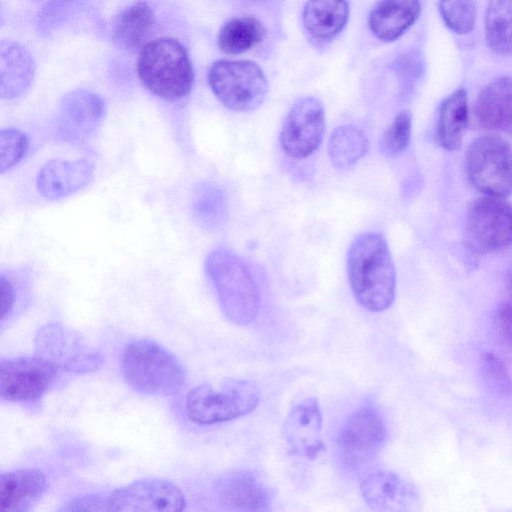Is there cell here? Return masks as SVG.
I'll list each match as a JSON object with an SVG mask.
<instances>
[{"mask_svg":"<svg viewBox=\"0 0 512 512\" xmlns=\"http://www.w3.org/2000/svg\"><path fill=\"white\" fill-rule=\"evenodd\" d=\"M349 283L356 300L371 312L388 309L396 293V272L385 239L363 233L351 243L347 255Z\"/></svg>","mask_w":512,"mask_h":512,"instance_id":"obj_1","label":"cell"},{"mask_svg":"<svg viewBox=\"0 0 512 512\" xmlns=\"http://www.w3.org/2000/svg\"><path fill=\"white\" fill-rule=\"evenodd\" d=\"M121 368L127 384L145 395L172 396L186 383V371L177 357L150 339L129 343L122 354Z\"/></svg>","mask_w":512,"mask_h":512,"instance_id":"obj_2","label":"cell"},{"mask_svg":"<svg viewBox=\"0 0 512 512\" xmlns=\"http://www.w3.org/2000/svg\"><path fill=\"white\" fill-rule=\"evenodd\" d=\"M205 270L226 317L237 325L254 321L259 311V293L243 261L231 251L219 248L208 255Z\"/></svg>","mask_w":512,"mask_h":512,"instance_id":"obj_3","label":"cell"},{"mask_svg":"<svg viewBox=\"0 0 512 512\" xmlns=\"http://www.w3.org/2000/svg\"><path fill=\"white\" fill-rule=\"evenodd\" d=\"M137 72L154 95L175 101L185 97L193 84V68L184 47L175 39L159 38L140 52Z\"/></svg>","mask_w":512,"mask_h":512,"instance_id":"obj_4","label":"cell"},{"mask_svg":"<svg viewBox=\"0 0 512 512\" xmlns=\"http://www.w3.org/2000/svg\"><path fill=\"white\" fill-rule=\"evenodd\" d=\"M259 390L245 379L206 382L192 389L186 398L187 417L199 425L227 422L247 415L259 404Z\"/></svg>","mask_w":512,"mask_h":512,"instance_id":"obj_5","label":"cell"},{"mask_svg":"<svg viewBox=\"0 0 512 512\" xmlns=\"http://www.w3.org/2000/svg\"><path fill=\"white\" fill-rule=\"evenodd\" d=\"M208 82L228 109L251 112L264 101L268 83L260 66L250 60H218L208 71Z\"/></svg>","mask_w":512,"mask_h":512,"instance_id":"obj_6","label":"cell"},{"mask_svg":"<svg viewBox=\"0 0 512 512\" xmlns=\"http://www.w3.org/2000/svg\"><path fill=\"white\" fill-rule=\"evenodd\" d=\"M465 170L471 184L487 196L512 194V150L500 136L474 139L466 150Z\"/></svg>","mask_w":512,"mask_h":512,"instance_id":"obj_7","label":"cell"},{"mask_svg":"<svg viewBox=\"0 0 512 512\" xmlns=\"http://www.w3.org/2000/svg\"><path fill=\"white\" fill-rule=\"evenodd\" d=\"M61 370L57 363L41 354L2 359L0 396L23 406L37 405L52 388Z\"/></svg>","mask_w":512,"mask_h":512,"instance_id":"obj_8","label":"cell"},{"mask_svg":"<svg viewBox=\"0 0 512 512\" xmlns=\"http://www.w3.org/2000/svg\"><path fill=\"white\" fill-rule=\"evenodd\" d=\"M386 440V427L379 412L371 406L353 411L344 421L336 439L341 462L349 469H360L377 458Z\"/></svg>","mask_w":512,"mask_h":512,"instance_id":"obj_9","label":"cell"},{"mask_svg":"<svg viewBox=\"0 0 512 512\" xmlns=\"http://www.w3.org/2000/svg\"><path fill=\"white\" fill-rule=\"evenodd\" d=\"M102 511H181L182 491L169 480L143 478L101 495Z\"/></svg>","mask_w":512,"mask_h":512,"instance_id":"obj_10","label":"cell"},{"mask_svg":"<svg viewBox=\"0 0 512 512\" xmlns=\"http://www.w3.org/2000/svg\"><path fill=\"white\" fill-rule=\"evenodd\" d=\"M467 235L472 246L489 253L512 245V205L500 197L474 200L467 211Z\"/></svg>","mask_w":512,"mask_h":512,"instance_id":"obj_11","label":"cell"},{"mask_svg":"<svg viewBox=\"0 0 512 512\" xmlns=\"http://www.w3.org/2000/svg\"><path fill=\"white\" fill-rule=\"evenodd\" d=\"M325 131V111L319 99L305 96L289 110L281 132L280 145L291 158L305 159L321 145Z\"/></svg>","mask_w":512,"mask_h":512,"instance_id":"obj_12","label":"cell"},{"mask_svg":"<svg viewBox=\"0 0 512 512\" xmlns=\"http://www.w3.org/2000/svg\"><path fill=\"white\" fill-rule=\"evenodd\" d=\"M105 115L102 100L91 93L78 92L67 96L55 122V135L69 143H80L91 137Z\"/></svg>","mask_w":512,"mask_h":512,"instance_id":"obj_13","label":"cell"},{"mask_svg":"<svg viewBox=\"0 0 512 512\" xmlns=\"http://www.w3.org/2000/svg\"><path fill=\"white\" fill-rule=\"evenodd\" d=\"M322 415L318 400L310 397L296 404L283 423L288 451L295 456L314 459L324 449Z\"/></svg>","mask_w":512,"mask_h":512,"instance_id":"obj_14","label":"cell"},{"mask_svg":"<svg viewBox=\"0 0 512 512\" xmlns=\"http://www.w3.org/2000/svg\"><path fill=\"white\" fill-rule=\"evenodd\" d=\"M362 497L374 511H411L420 503L417 487L392 471H375L360 486Z\"/></svg>","mask_w":512,"mask_h":512,"instance_id":"obj_15","label":"cell"},{"mask_svg":"<svg viewBox=\"0 0 512 512\" xmlns=\"http://www.w3.org/2000/svg\"><path fill=\"white\" fill-rule=\"evenodd\" d=\"M220 505L230 510H267L272 495L266 484L251 471L238 470L223 475L215 485Z\"/></svg>","mask_w":512,"mask_h":512,"instance_id":"obj_16","label":"cell"},{"mask_svg":"<svg viewBox=\"0 0 512 512\" xmlns=\"http://www.w3.org/2000/svg\"><path fill=\"white\" fill-rule=\"evenodd\" d=\"M94 176V165L86 159H53L39 171L36 187L44 198L56 200L88 185Z\"/></svg>","mask_w":512,"mask_h":512,"instance_id":"obj_17","label":"cell"},{"mask_svg":"<svg viewBox=\"0 0 512 512\" xmlns=\"http://www.w3.org/2000/svg\"><path fill=\"white\" fill-rule=\"evenodd\" d=\"M47 489L45 475L38 469L25 468L0 476V512H27Z\"/></svg>","mask_w":512,"mask_h":512,"instance_id":"obj_18","label":"cell"},{"mask_svg":"<svg viewBox=\"0 0 512 512\" xmlns=\"http://www.w3.org/2000/svg\"><path fill=\"white\" fill-rule=\"evenodd\" d=\"M419 0H378L368 16V26L381 41L392 42L402 36L418 19Z\"/></svg>","mask_w":512,"mask_h":512,"instance_id":"obj_19","label":"cell"},{"mask_svg":"<svg viewBox=\"0 0 512 512\" xmlns=\"http://www.w3.org/2000/svg\"><path fill=\"white\" fill-rule=\"evenodd\" d=\"M476 118L485 129L512 134V77H499L482 89Z\"/></svg>","mask_w":512,"mask_h":512,"instance_id":"obj_20","label":"cell"},{"mask_svg":"<svg viewBox=\"0 0 512 512\" xmlns=\"http://www.w3.org/2000/svg\"><path fill=\"white\" fill-rule=\"evenodd\" d=\"M349 18L346 0H308L302 11L305 31L314 39L330 40L338 35Z\"/></svg>","mask_w":512,"mask_h":512,"instance_id":"obj_21","label":"cell"},{"mask_svg":"<svg viewBox=\"0 0 512 512\" xmlns=\"http://www.w3.org/2000/svg\"><path fill=\"white\" fill-rule=\"evenodd\" d=\"M469 112L466 91H454L441 104L437 124V139L449 151L458 150L468 126Z\"/></svg>","mask_w":512,"mask_h":512,"instance_id":"obj_22","label":"cell"},{"mask_svg":"<svg viewBox=\"0 0 512 512\" xmlns=\"http://www.w3.org/2000/svg\"><path fill=\"white\" fill-rule=\"evenodd\" d=\"M154 13L145 2H138L124 9L114 24V40L121 47L133 49L140 46L150 34Z\"/></svg>","mask_w":512,"mask_h":512,"instance_id":"obj_23","label":"cell"},{"mask_svg":"<svg viewBox=\"0 0 512 512\" xmlns=\"http://www.w3.org/2000/svg\"><path fill=\"white\" fill-rule=\"evenodd\" d=\"M369 141L364 131L353 125L337 127L328 142V154L334 167L346 170L357 164L368 152Z\"/></svg>","mask_w":512,"mask_h":512,"instance_id":"obj_24","label":"cell"},{"mask_svg":"<svg viewBox=\"0 0 512 512\" xmlns=\"http://www.w3.org/2000/svg\"><path fill=\"white\" fill-rule=\"evenodd\" d=\"M192 214L205 230L221 228L228 218V204L223 190L209 182L200 183L192 197Z\"/></svg>","mask_w":512,"mask_h":512,"instance_id":"obj_25","label":"cell"},{"mask_svg":"<svg viewBox=\"0 0 512 512\" xmlns=\"http://www.w3.org/2000/svg\"><path fill=\"white\" fill-rule=\"evenodd\" d=\"M265 28L254 17L245 16L228 20L218 34V46L227 54H240L262 41Z\"/></svg>","mask_w":512,"mask_h":512,"instance_id":"obj_26","label":"cell"},{"mask_svg":"<svg viewBox=\"0 0 512 512\" xmlns=\"http://www.w3.org/2000/svg\"><path fill=\"white\" fill-rule=\"evenodd\" d=\"M485 37L492 51L512 53V0H489L484 18Z\"/></svg>","mask_w":512,"mask_h":512,"instance_id":"obj_27","label":"cell"},{"mask_svg":"<svg viewBox=\"0 0 512 512\" xmlns=\"http://www.w3.org/2000/svg\"><path fill=\"white\" fill-rule=\"evenodd\" d=\"M439 12L445 25L457 34L471 32L476 20V0H439Z\"/></svg>","mask_w":512,"mask_h":512,"instance_id":"obj_28","label":"cell"},{"mask_svg":"<svg viewBox=\"0 0 512 512\" xmlns=\"http://www.w3.org/2000/svg\"><path fill=\"white\" fill-rule=\"evenodd\" d=\"M412 115L408 110L400 111L387 127L380 139V150L386 157H395L404 152L411 138Z\"/></svg>","mask_w":512,"mask_h":512,"instance_id":"obj_29","label":"cell"},{"mask_svg":"<svg viewBox=\"0 0 512 512\" xmlns=\"http://www.w3.org/2000/svg\"><path fill=\"white\" fill-rule=\"evenodd\" d=\"M28 150V138L20 130L5 128L0 131V172L18 164Z\"/></svg>","mask_w":512,"mask_h":512,"instance_id":"obj_30","label":"cell"},{"mask_svg":"<svg viewBox=\"0 0 512 512\" xmlns=\"http://www.w3.org/2000/svg\"><path fill=\"white\" fill-rule=\"evenodd\" d=\"M482 372L486 382L502 394L512 392V379L504 363L497 355L489 352L482 358Z\"/></svg>","mask_w":512,"mask_h":512,"instance_id":"obj_31","label":"cell"},{"mask_svg":"<svg viewBox=\"0 0 512 512\" xmlns=\"http://www.w3.org/2000/svg\"><path fill=\"white\" fill-rule=\"evenodd\" d=\"M493 322L497 332L512 348V302H502L496 307Z\"/></svg>","mask_w":512,"mask_h":512,"instance_id":"obj_32","label":"cell"},{"mask_svg":"<svg viewBox=\"0 0 512 512\" xmlns=\"http://www.w3.org/2000/svg\"><path fill=\"white\" fill-rule=\"evenodd\" d=\"M1 285V319L4 322L12 313L16 301V288L13 280L3 272L0 276Z\"/></svg>","mask_w":512,"mask_h":512,"instance_id":"obj_33","label":"cell"},{"mask_svg":"<svg viewBox=\"0 0 512 512\" xmlns=\"http://www.w3.org/2000/svg\"><path fill=\"white\" fill-rule=\"evenodd\" d=\"M420 61L417 55L413 53L405 54L400 58V62L398 64V71L401 76L405 79H410L417 76L420 68Z\"/></svg>","mask_w":512,"mask_h":512,"instance_id":"obj_34","label":"cell"},{"mask_svg":"<svg viewBox=\"0 0 512 512\" xmlns=\"http://www.w3.org/2000/svg\"><path fill=\"white\" fill-rule=\"evenodd\" d=\"M508 290L512 296V268L509 272V275H508Z\"/></svg>","mask_w":512,"mask_h":512,"instance_id":"obj_35","label":"cell"}]
</instances>
